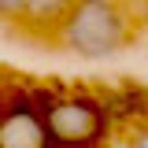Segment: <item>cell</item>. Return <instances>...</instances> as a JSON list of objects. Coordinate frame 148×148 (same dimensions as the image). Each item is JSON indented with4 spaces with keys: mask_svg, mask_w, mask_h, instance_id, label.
Masks as SVG:
<instances>
[{
    "mask_svg": "<svg viewBox=\"0 0 148 148\" xmlns=\"http://www.w3.org/2000/svg\"><path fill=\"white\" fill-rule=\"evenodd\" d=\"M22 11H26V0H0V22H15L18 26Z\"/></svg>",
    "mask_w": 148,
    "mask_h": 148,
    "instance_id": "obj_5",
    "label": "cell"
},
{
    "mask_svg": "<svg viewBox=\"0 0 148 148\" xmlns=\"http://www.w3.org/2000/svg\"><path fill=\"white\" fill-rule=\"evenodd\" d=\"M41 115L52 145L63 148H92L108 133V108H100L92 96H56L41 104Z\"/></svg>",
    "mask_w": 148,
    "mask_h": 148,
    "instance_id": "obj_2",
    "label": "cell"
},
{
    "mask_svg": "<svg viewBox=\"0 0 148 148\" xmlns=\"http://www.w3.org/2000/svg\"><path fill=\"white\" fill-rule=\"evenodd\" d=\"M67 4L71 0H26V11L18 18V26L26 34H34V37H52L56 22L67 11Z\"/></svg>",
    "mask_w": 148,
    "mask_h": 148,
    "instance_id": "obj_4",
    "label": "cell"
},
{
    "mask_svg": "<svg viewBox=\"0 0 148 148\" xmlns=\"http://www.w3.org/2000/svg\"><path fill=\"white\" fill-rule=\"evenodd\" d=\"M0 148H52L41 108L18 100L0 115Z\"/></svg>",
    "mask_w": 148,
    "mask_h": 148,
    "instance_id": "obj_3",
    "label": "cell"
},
{
    "mask_svg": "<svg viewBox=\"0 0 148 148\" xmlns=\"http://www.w3.org/2000/svg\"><path fill=\"white\" fill-rule=\"evenodd\" d=\"M52 41L82 59H111L130 45V15L119 0H71Z\"/></svg>",
    "mask_w": 148,
    "mask_h": 148,
    "instance_id": "obj_1",
    "label": "cell"
},
{
    "mask_svg": "<svg viewBox=\"0 0 148 148\" xmlns=\"http://www.w3.org/2000/svg\"><path fill=\"white\" fill-rule=\"evenodd\" d=\"M133 148H148V126L137 133V141H133Z\"/></svg>",
    "mask_w": 148,
    "mask_h": 148,
    "instance_id": "obj_6",
    "label": "cell"
}]
</instances>
